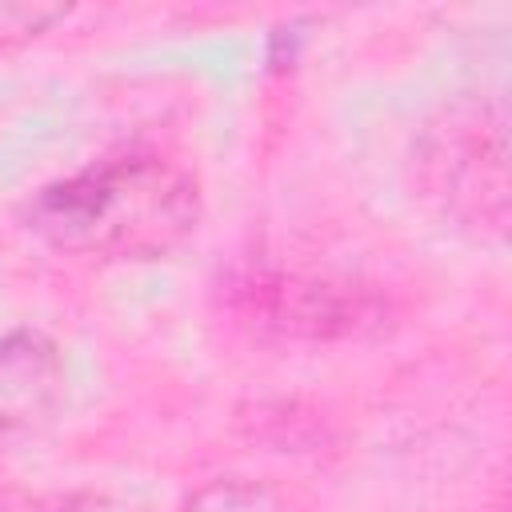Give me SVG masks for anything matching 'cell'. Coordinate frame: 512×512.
<instances>
[{"label":"cell","mask_w":512,"mask_h":512,"mask_svg":"<svg viewBox=\"0 0 512 512\" xmlns=\"http://www.w3.org/2000/svg\"><path fill=\"white\" fill-rule=\"evenodd\" d=\"M180 512H284L280 496L256 480H240V476H228V480H212L204 488H196Z\"/></svg>","instance_id":"obj_5"},{"label":"cell","mask_w":512,"mask_h":512,"mask_svg":"<svg viewBox=\"0 0 512 512\" xmlns=\"http://www.w3.org/2000/svg\"><path fill=\"white\" fill-rule=\"evenodd\" d=\"M0 512H68V508H64V504H52V500L12 496V500H0Z\"/></svg>","instance_id":"obj_7"},{"label":"cell","mask_w":512,"mask_h":512,"mask_svg":"<svg viewBox=\"0 0 512 512\" xmlns=\"http://www.w3.org/2000/svg\"><path fill=\"white\" fill-rule=\"evenodd\" d=\"M436 184L456 212L500 232L508 216V148L504 120L488 108L472 116H448L432 152Z\"/></svg>","instance_id":"obj_2"},{"label":"cell","mask_w":512,"mask_h":512,"mask_svg":"<svg viewBox=\"0 0 512 512\" xmlns=\"http://www.w3.org/2000/svg\"><path fill=\"white\" fill-rule=\"evenodd\" d=\"M236 308L260 328H280L288 336H328L348 332L364 304L344 284H320L300 276H248L236 284Z\"/></svg>","instance_id":"obj_3"},{"label":"cell","mask_w":512,"mask_h":512,"mask_svg":"<svg viewBox=\"0 0 512 512\" xmlns=\"http://www.w3.org/2000/svg\"><path fill=\"white\" fill-rule=\"evenodd\" d=\"M64 400V360L40 332L0 340V452L36 436Z\"/></svg>","instance_id":"obj_4"},{"label":"cell","mask_w":512,"mask_h":512,"mask_svg":"<svg viewBox=\"0 0 512 512\" xmlns=\"http://www.w3.org/2000/svg\"><path fill=\"white\" fill-rule=\"evenodd\" d=\"M28 220L60 252L144 260L164 256L192 236L200 220V192L172 160L124 152L48 184L32 200Z\"/></svg>","instance_id":"obj_1"},{"label":"cell","mask_w":512,"mask_h":512,"mask_svg":"<svg viewBox=\"0 0 512 512\" xmlns=\"http://www.w3.org/2000/svg\"><path fill=\"white\" fill-rule=\"evenodd\" d=\"M64 8H36V4H0V52L44 32L52 20H60Z\"/></svg>","instance_id":"obj_6"}]
</instances>
